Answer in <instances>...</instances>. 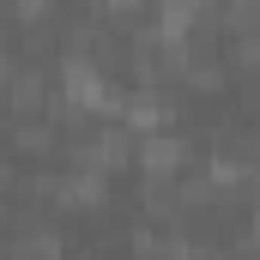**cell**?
I'll return each instance as SVG.
<instances>
[{"label": "cell", "instance_id": "6da1fadb", "mask_svg": "<svg viewBox=\"0 0 260 260\" xmlns=\"http://www.w3.org/2000/svg\"><path fill=\"white\" fill-rule=\"evenodd\" d=\"M139 157H145V170H151V176H164V182H170V176L182 170V139H145V145H139Z\"/></svg>", "mask_w": 260, "mask_h": 260}]
</instances>
